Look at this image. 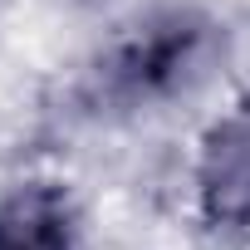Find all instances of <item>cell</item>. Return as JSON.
Returning <instances> with one entry per match:
<instances>
[{
  "label": "cell",
  "mask_w": 250,
  "mask_h": 250,
  "mask_svg": "<svg viewBox=\"0 0 250 250\" xmlns=\"http://www.w3.org/2000/svg\"><path fill=\"white\" fill-rule=\"evenodd\" d=\"M216 49V25L196 10H162L128 30L93 69V103L108 108H152L206 74Z\"/></svg>",
  "instance_id": "6da1fadb"
},
{
  "label": "cell",
  "mask_w": 250,
  "mask_h": 250,
  "mask_svg": "<svg viewBox=\"0 0 250 250\" xmlns=\"http://www.w3.org/2000/svg\"><path fill=\"white\" fill-rule=\"evenodd\" d=\"M196 206L206 226H250V93L216 118L196 152Z\"/></svg>",
  "instance_id": "7a4b0ae2"
},
{
  "label": "cell",
  "mask_w": 250,
  "mask_h": 250,
  "mask_svg": "<svg viewBox=\"0 0 250 250\" xmlns=\"http://www.w3.org/2000/svg\"><path fill=\"white\" fill-rule=\"evenodd\" d=\"M79 211L59 182H30L0 196V250H74Z\"/></svg>",
  "instance_id": "3957f363"
}]
</instances>
